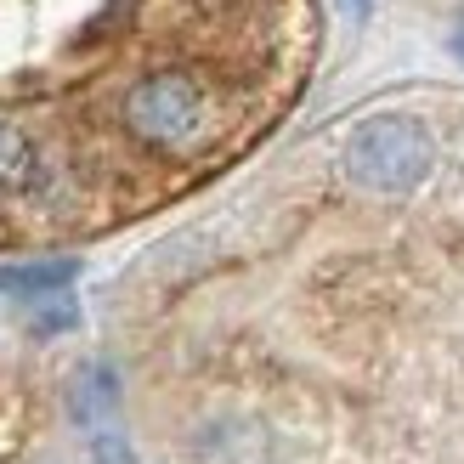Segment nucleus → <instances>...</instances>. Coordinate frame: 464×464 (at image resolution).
<instances>
[{
  "mask_svg": "<svg viewBox=\"0 0 464 464\" xmlns=\"http://www.w3.org/2000/svg\"><path fill=\"white\" fill-rule=\"evenodd\" d=\"M113 125L153 159H198L227 130V97L193 63H148L113 91Z\"/></svg>",
  "mask_w": 464,
  "mask_h": 464,
  "instance_id": "f257e3e1",
  "label": "nucleus"
},
{
  "mask_svg": "<svg viewBox=\"0 0 464 464\" xmlns=\"http://www.w3.org/2000/svg\"><path fill=\"white\" fill-rule=\"evenodd\" d=\"M436 165V142L413 113H374L345 136V176L362 193H413Z\"/></svg>",
  "mask_w": 464,
  "mask_h": 464,
  "instance_id": "f03ea898",
  "label": "nucleus"
},
{
  "mask_svg": "<svg viewBox=\"0 0 464 464\" xmlns=\"http://www.w3.org/2000/svg\"><path fill=\"white\" fill-rule=\"evenodd\" d=\"M63 159L45 148V136L23 113H0V210L17 204H57Z\"/></svg>",
  "mask_w": 464,
  "mask_h": 464,
  "instance_id": "7ed1b4c3",
  "label": "nucleus"
},
{
  "mask_svg": "<svg viewBox=\"0 0 464 464\" xmlns=\"http://www.w3.org/2000/svg\"><path fill=\"white\" fill-rule=\"evenodd\" d=\"M80 277V261H12L0 266V295L17 306H40L52 295H68V284Z\"/></svg>",
  "mask_w": 464,
  "mask_h": 464,
  "instance_id": "20e7f679",
  "label": "nucleus"
},
{
  "mask_svg": "<svg viewBox=\"0 0 464 464\" xmlns=\"http://www.w3.org/2000/svg\"><path fill=\"white\" fill-rule=\"evenodd\" d=\"M113 402H120V391H113V368H85V380H80V391H74V413H80V425L97 436V430H113L108 425V413H113Z\"/></svg>",
  "mask_w": 464,
  "mask_h": 464,
  "instance_id": "39448f33",
  "label": "nucleus"
},
{
  "mask_svg": "<svg viewBox=\"0 0 464 464\" xmlns=\"http://www.w3.org/2000/svg\"><path fill=\"white\" fill-rule=\"evenodd\" d=\"M29 323H34V334H63V329L80 323V306L68 295H52V300H40V306H29Z\"/></svg>",
  "mask_w": 464,
  "mask_h": 464,
  "instance_id": "423d86ee",
  "label": "nucleus"
},
{
  "mask_svg": "<svg viewBox=\"0 0 464 464\" xmlns=\"http://www.w3.org/2000/svg\"><path fill=\"white\" fill-rule=\"evenodd\" d=\"M340 6H352L357 17H368V0H340Z\"/></svg>",
  "mask_w": 464,
  "mask_h": 464,
  "instance_id": "0eeeda50",
  "label": "nucleus"
},
{
  "mask_svg": "<svg viewBox=\"0 0 464 464\" xmlns=\"http://www.w3.org/2000/svg\"><path fill=\"white\" fill-rule=\"evenodd\" d=\"M453 57H459V63H464V29H459V34H453Z\"/></svg>",
  "mask_w": 464,
  "mask_h": 464,
  "instance_id": "6e6552de",
  "label": "nucleus"
}]
</instances>
